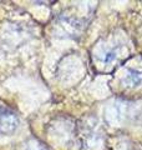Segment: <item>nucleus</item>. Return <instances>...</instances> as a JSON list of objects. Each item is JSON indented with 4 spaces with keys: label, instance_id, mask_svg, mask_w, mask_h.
<instances>
[{
    "label": "nucleus",
    "instance_id": "f03ea898",
    "mask_svg": "<svg viewBox=\"0 0 142 150\" xmlns=\"http://www.w3.org/2000/svg\"><path fill=\"white\" fill-rule=\"evenodd\" d=\"M124 83L129 86H136L142 83V73L136 70H129V73L124 79Z\"/></svg>",
    "mask_w": 142,
    "mask_h": 150
},
{
    "label": "nucleus",
    "instance_id": "7ed1b4c3",
    "mask_svg": "<svg viewBox=\"0 0 142 150\" xmlns=\"http://www.w3.org/2000/svg\"><path fill=\"white\" fill-rule=\"evenodd\" d=\"M105 59H103V63H110L111 60L115 59V55H113V53H106L105 54Z\"/></svg>",
    "mask_w": 142,
    "mask_h": 150
},
{
    "label": "nucleus",
    "instance_id": "f257e3e1",
    "mask_svg": "<svg viewBox=\"0 0 142 150\" xmlns=\"http://www.w3.org/2000/svg\"><path fill=\"white\" fill-rule=\"evenodd\" d=\"M19 126V118L15 111L9 109L5 105L0 106V134L11 135Z\"/></svg>",
    "mask_w": 142,
    "mask_h": 150
}]
</instances>
